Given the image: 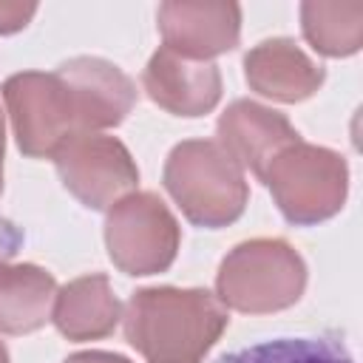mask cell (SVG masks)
<instances>
[{
    "mask_svg": "<svg viewBox=\"0 0 363 363\" xmlns=\"http://www.w3.org/2000/svg\"><path fill=\"white\" fill-rule=\"evenodd\" d=\"M227 326L218 298L204 289H142L128 301V343L150 363H199Z\"/></svg>",
    "mask_w": 363,
    "mask_h": 363,
    "instance_id": "obj_1",
    "label": "cell"
},
{
    "mask_svg": "<svg viewBox=\"0 0 363 363\" xmlns=\"http://www.w3.org/2000/svg\"><path fill=\"white\" fill-rule=\"evenodd\" d=\"M3 96L26 156H54L71 139L94 133L79 91L60 68L54 74H14L6 79Z\"/></svg>",
    "mask_w": 363,
    "mask_h": 363,
    "instance_id": "obj_2",
    "label": "cell"
},
{
    "mask_svg": "<svg viewBox=\"0 0 363 363\" xmlns=\"http://www.w3.org/2000/svg\"><path fill=\"white\" fill-rule=\"evenodd\" d=\"M164 187L193 224L210 230L235 221L247 204L241 164L218 142L176 145L164 164Z\"/></svg>",
    "mask_w": 363,
    "mask_h": 363,
    "instance_id": "obj_3",
    "label": "cell"
},
{
    "mask_svg": "<svg viewBox=\"0 0 363 363\" xmlns=\"http://www.w3.org/2000/svg\"><path fill=\"white\" fill-rule=\"evenodd\" d=\"M306 284L301 255L278 238L235 247L218 269V301L241 312H275L295 303Z\"/></svg>",
    "mask_w": 363,
    "mask_h": 363,
    "instance_id": "obj_4",
    "label": "cell"
},
{
    "mask_svg": "<svg viewBox=\"0 0 363 363\" xmlns=\"http://www.w3.org/2000/svg\"><path fill=\"white\" fill-rule=\"evenodd\" d=\"M261 182H267L284 218L292 224L323 221L335 216L346 199L343 156L303 145L301 139L272 156Z\"/></svg>",
    "mask_w": 363,
    "mask_h": 363,
    "instance_id": "obj_5",
    "label": "cell"
},
{
    "mask_svg": "<svg viewBox=\"0 0 363 363\" xmlns=\"http://www.w3.org/2000/svg\"><path fill=\"white\" fill-rule=\"evenodd\" d=\"M111 261L128 275H153L173 264L179 224L153 193H133L113 204L105 224Z\"/></svg>",
    "mask_w": 363,
    "mask_h": 363,
    "instance_id": "obj_6",
    "label": "cell"
},
{
    "mask_svg": "<svg viewBox=\"0 0 363 363\" xmlns=\"http://www.w3.org/2000/svg\"><path fill=\"white\" fill-rule=\"evenodd\" d=\"M62 184L91 210H105L139 179L122 142L102 133H82L54 153Z\"/></svg>",
    "mask_w": 363,
    "mask_h": 363,
    "instance_id": "obj_7",
    "label": "cell"
},
{
    "mask_svg": "<svg viewBox=\"0 0 363 363\" xmlns=\"http://www.w3.org/2000/svg\"><path fill=\"white\" fill-rule=\"evenodd\" d=\"M241 11L235 3H164L159 28L164 48L184 60H207L238 43Z\"/></svg>",
    "mask_w": 363,
    "mask_h": 363,
    "instance_id": "obj_8",
    "label": "cell"
},
{
    "mask_svg": "<svg viewBox=\"0 0 363 363\" xmlns=\"http://www.w3.org/2000/svg\"><path fill=\"white\" fill-rule=\"evenodd\" d=\"M142 82L156 105L179 116H201L221 96V74L213 62L184 60L164 45L150 57Z\"/></svg>",
    "mask_w": 363,
    "mask_h": 363,
    "instance_id": "obj_9",
    "label": "cell"
},
{
    "mask_svg": "<svg viewBox=\"0 0 363 363\" xmlns=\"http://www.w3.org/2000/svg\"><path fill=\"white\" fill-rule=\"evenodd\" d=\"M218 145L241 167H250L258 179L264 176L275 153L301 139L298 130L281 113L247 99H238L227 108V113L218 119Z\"/></svg>",
    "mask_w": 363,
    "mask_h": 363,
    "instance_id": "obj_10",
    "label": "cell"
},
{
    "mask_svg": "<svg viewBox=\"0 0 363 363\" xmlns=\"http://www.w3.org/2000/svg\"><path fill=\"white\" fill-rule=\"evenodd\" d=\"M244 65H247V82L258 94L281 102L306 99L323 82V68L315 65L289 40H267L255 45L247 54Z\"/></svg>",
    "mask_w": 363,
    "mask_h": 363,
    "instance_id": "obj_11",
    "label": "cell"
},
{
    "mask_svg": "<svg viewBox=\"0 0 363 363\" xmlns=\"http://www.w3.org/2000/svg\"><path fill=\"white\" fill-rule=\"evenodd\" d=\"M57 298V284L51 272L34 264H6L0 261V332L28 335L40 329Z\"/></svg>",
    "mask_w": 363,
    "mask_h": 363,
    "instance_id": "obj_12",
    "label": "cell"
},
{
    "mask_svg": "<svg viewBox=\"0 0 363 363\" xmlns=\"http://www.w3.org/2000/svg\"><path fill=\"white\" fill-rule=\"evenodd\" d=\"M60 71L77 82V91L91 113L94 130L119 125L136 102V85L128 74L99 57H74L60 65Z\"/></svg>",
    "mask_w": 363,
    "mask_h": 363,
    "instance_id": "obj_13",
    "label": "cell"
},
{
    "mask_svg": "<svg viewBox=\"0 0 363 363\" xmlns=\"http://www.w3.org/2000/svg\"><path fill=\"white\" fill-rule=\"evenodd\" d=\"M51 318L57 329L71 340H88L108 335L119 320V303L105 275H85L71 281L57 298Z\"/></svg>",
    "mask_w": 363,
    "mask_h": 363,
    "instance_id": "obj_14",
    "label": "cell"
},
{
    "mask_svg": "<svg viewBox=\"0 0 363 363\" xmlns=\"http://www.w3.org/2000/svg\"><path fill=\"white\" fill-rule=\"evenodd\" d=\"M218 363H354L340 335L275 337L224 354Z\"/></svg>",
    "mask_w": 363,
    "mask_h": 363,
    "instance_id": "obj_15",
    "label": "cell"
},
{
    "mask_svg": "<svg viewBox=\"0 0 363 363\" xmlns=\"http://www.w3.org/2000/svg\"><path fill=\"white\" fill-rule=\"evenodd\" d=\"M303 34L306 40L329 57H343L357 51L360 45V20L363 6L360 3H303L301 9Z\"/></svg>",
    "mask_w": 363,
    "mask_h": 363,
    "instance_id": "obj_16",
    "label": "cell"
},
{
    "mask_svg": "<svg viewBox=\"0 0 363 363\" xmlns=\"http://www.w3.org/2000/svg\"><path fill=\"white\" fill-rule=\"evenodd\" d=\"M37 11V6H20V3H0V34H11L17 28H23L31 14Z\"/></svg>",
    "mask_w": 363,
    "mask_h": 363,
    "instance_id": "obj_17",
    "label": "cell"
},
{
    "mask_svg": "<svg viewBox=\"0 0 363 363\" xmlns=\"http://www.w3.org/2000/svg\"><path fill=\"white\" fill-rule=\"evenodd\" d=\"M65 363H130V360L111 352H79V354H71Z\"/></svg>",
    "mask_w": 363,
    "mask_h": 363,
    "instance_id": "obj_18",
    "label": "cell"
},
{
    "mask_svg": "<svg viewBox=\"0 0 363 363\" xmlns=\"http://www.w3.org/2000/svg\"><path fill=\"white\" fill-rule=\"evenodd\" d=\"M0 190H3V116H0Z\"/></svg>",
    "mask_w": 363,
    "mask_h": 363,
    "instance_id": "obj_19",
    "label": "cell"
},
{
    "mask_svg": "<svg viewBox=\"0 0 363 363\" xmlns=\"http://www.w3.org/2000/svg\"><path fill=\"white\" fill-rule=\"evenodd\" d=\"M0 363H9V352H6V346L0 343Z\"/></svg>",
    "mask_w": 363,
    "mask_h": 363,
    "instance_id": "obj_20",
    "label": "cell"
}]
</instances>
